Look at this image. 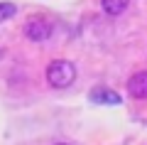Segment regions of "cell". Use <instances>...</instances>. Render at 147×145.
<instances>
[{"mask_svg": "<svg viewBox=\"0 0 147 145\" xmlns=\"http://www.w3.org/2000/svg\"><path fill=\"white\" fill-rule=\"evenodd\" d=\"M15 12H17L15 3H0V22H5V20H10V17H15Z\"/></svg>", "mask_w": 147, "mask_h": 145, "instance_id": "8992f818", "label": "cell"}, {"mask_svg": "<svg viewBox=\"0 0 147 145\" xmlns=\"http://www.w3.org/2000/svg\"><path fill=\"white\" fill-rule=\"evenodd\" d=\"M57 145H69V143H57Z\"/></svg>", "mask_w": 147, "mask_h": 145, "instance_id": "52a82bcc", "label": "cell"}, {"mask_svg": "<svg viewBox=\"0 0 147 145\" xmlns=\"http://www.w3.org/2000/svg\"><path fill=\"white\" fill-rule=\"evenodd\" d=\"M127 93L137 101L147 99V71H137L127 79Z\"/></svg>", "mask_w": 147, "mask_h": 145, "instance_id": "3957f363", "label": "cell"}, {"mask_svg": "<svg viewBox=\"0 0 147 145\" xmlns=\"http://www.w3.org/2000/svg\"><path fill=\"white\" fill-rule=\"evenodd\" d=\"M88 99L93 101V103H108V106H115V103H120V101H123L115 91H110V88H105V86H96V88H91Z\"/></svg>", "mask_w": 147, "mask_h": 145, "instance_id": "277c9868", "label": "cell"}, {"mask_svg": "<svg viewBox=\"0 0 147 145\" xmlns=\"http://www.w3.org/2000/svg\"><path fill=\"white\" fill-rule=\"evenodd\" d=\"M25 37L30 42H47L52 37V22L47 17H32L30 22L25 25Z\"/></svg>", "mask_w": 147, "mask_h": 145, "instance_id": "7a4b0ae2", "label": "cell"}, {"mask_svg": "<svg viewBox=\"0 0 147 145\" xmlns=\"http://www.w3.org/2000/svg\"><path fill=\"white\" fill-rule=\"evenodd\" d=\"M127 5H130V0H100V7H103V12H108V15H123V12L127 10Z\"/></svg>", "mask_w": 147, "mask_h": 145, "instance_id": "5b68a950", "label": "cell"}, {"mask_svg": "<svg viewBox=\"0 0 147 145\" xmlns=\"http://www.w3.org/2000/svg\"><path fill=\"white\" fill-rule=\"evenodd\" d=\"M47 81L52 88H66L76 81V67L66 59H54L47 67Z\"/></svg>", "mask_w": 147, "mask_h": 145, "instance_id": "6da1fadb", "label": "cell"}]
</instances>
